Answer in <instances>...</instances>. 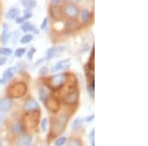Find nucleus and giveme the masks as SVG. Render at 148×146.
<instances>
[{
	"label": "nucleus",
	"mask_w": 148,
	"mask_h": 146,
	"mask_svg": "<svg viewBox=\"0 0 148 146\" xmlns=\"http://www.w3.org/2000/svg\"><path fill=\"white\" fill-rule=\"evenodd\" d=\"M65 80H66V75L64 73L56 74V75H54L53 77L49 79V85L53 89H58V88H60L64 84Z\"/></svg>",
	"instance_id": "1"
},
{
	"label": "nucleus",
	"mask_w": 148,
	"mask_h": 146,
	"mask_svg": "<svg viewBox=\"0 0 148 146\" xmlns=\"http://www.w3.org/2000/svg\"><path fill=\"white\" fill-rule=\"evenodd\" d=\"M65 49V47H52L51 49H49V51H47V59H51L53 57H56L58 53L62 52Z\"/></svg>",
	"instance_id": "2"
},
{
	"label": "nucleus",
	"mask_w": 148,
	"mask_h": 146,
	"mask_svg": "<svg viewBox=\"0 0 148 146\" xmlns=\"http://www.w3.org/2000/svg\"><path fill=\"white\" fill-rule=\"evenodd\" d=\"M12 106V100L10 98H2L0 99V112H7L11 109Z\"/></svg>",
	"instance_id": "3"
},
{
	"label": "nucleus",
	"mask_w": 148,
	"mask_h": 146,
	"mask_svg": "<svg viewBox=\"0 0 148 146\" xmlns=\"http://www.w3.org/2000/svg\"><path fill=\"white\" fill-rule=\"evenodd\" d=\"M65 13L67 14L69 17H76L79 13L77 6H75L73 3H70L68 5H66L65 7Z\"/></svg>",
	"instance_id": "4"
},
{
	"label": "nucleus",
	"mask_w": 148,
	"mask_h": 146,
	"mask_svg": "<svg viewBox=\"0 0 148 146\" xmlns=\"http://www.w3.org/2000/svg\"><path fill=\"white\" fill-rule=\"evenodd\" d=\"M77 99H78V93L71 92L64 97V103H65V104L72 105V104H75L76 101H77Z\"/></svg>",
	"instance_id": "5"
},
{
	"label": "nucleus",
	"mask_w": 148,
	"mask_h": 146,
	"mask_svg": "<svg viewBox=\"0 0 148 146\" xmlns=\"http://www.w3.org/2000/svg\"><path fill=\"white\" fill-rule=\"evenodd\" d=\"M68 62H69V59H65V60H61V61L57 62L56 65L51 68V71L52 72H57V71L63 70V69H65L68 66Z\"/></svg>",
	"instance_id": "6"
},
{
	"label": "nucleus",
	"mask_w": 148,
	"mask_h": 146,
	"mask_svg": "<svg viewBox=\"0 0 148 146\" xmlns=\"http://www.w3.org/2000/svg\"><path fill=\"white\" fill-rule=\"evenodd\" d=\"M38 108H39V105H38L37 101L34 99H30L29 101H27V103H26V105H25V110L27 112L35 111Z\"/></svg>",
	"instance_id": "7"
},
{
	"label": "nucleus",
	"mask_w": 148,
	"mask_h": 146,
	"mask_svg": "<svg viewBox=\"0 0 148 146\" xmlns=\"http://www.w3.org/2000/svg\"><path fill=\"white\" fill-rule=\"evenodd\" d=\"M16 70H17V68L15 67V66H12V67H9V68H7L5 71H4V73H3V75H2V79H3L4 81H7L8 79H10L12 78V76L15 74L16 72Z\"/></svg>",
	"instance_id": "8"
},
{
	"label": "nucleus",
	"mask_w": 148,
	"mask_h": 146,
	"mask_svg": "<svg viewBox=\"0 0 148 146\" xmlns=\"http://www.w3.org/2000/svg\"><path fill=\"white\" fill-rule=\"evenodd\" d=\"M9 37H10V34H9V28L7 26V24H4L3 25V32H2L1 35V42L3 45H6L8 42Z\"/></svg>",
	"instance_id": "9"
},
{
	"label": "nucleus",
	"mask_w": 148,
	"mask_h": 146,
	"mask_svg": "<svg viewBox=\"0 0 148 146\" xmlns=\"http://www.w3.org/2000/svg\"><path fill=\"white\" fill-rule=\"evenodd\" d=\"M32 142V137L30 135H24L18 140V146H30Z\"/></svg>",
	"instance_id": "10"
},
{
	"label": "nucleus",
	"mask_w": 148,
	"mask_h": 146,
	"mask_svg": "<svg viewBox=\"0 0 148 146\" xmlns=\"http://www.w3.org/2000/svg\"><path fill=\"white\" fill-rule=\"evenodd\" d=\"M19 13H20V11L17 8H12L7 12L6 18L9 19V20H13V19H16V17H18Z\"/></svg>",
	"instance_id": "11"
},
{
	"label": "nucleus",
	"mask_w": 148,
	"mask_h": 146,
	"mask_svg": "<svg viewBox=\"0 0 148 146\" xmlns=\"http://www.w3.org/2000/svg\"><path fill=\"white\" fill-rule=\"evenodd\" d=\"M21 30L24 31L25 33H28V32H30V31H34V32H35L36 29L34 28V26H33L31 23L25 22V23H23L22 26H21Z\"/></svg>",
	"instance_id": "12"
},
{
	"label": "nucleus",
	"mask_w": 148,
	"mask_h": 146,
	"mask_svg": "<svg viewBox=\"0 0 148 146\" xmlns=\"http://www.w3.org/2000/svg\"><path fill=\"white\" fill-rule=\"evenodd\" d=\"M22 4L27 9H33L34 7L37 6V2L34 1V0H23Z\"/></svg>",
	"instance_id": "13"
},
{
	"label": "nucleus",
	"mask_w": 148,
	"mask_h": 146,
	"mask_svg": "<svg viewBox=\"0 0 148 146\" xmlns=\"http://www.w3.org/2000/svg\"><path fill=\"white\" fill-rule=\"evenodd\" d=\"M39 94H40V101L46 102L47 97H49V93H47V91L45 89V88H42V89H40V91H39Z\"/></svg>",
	"instance_id": "14"
},
{
	"label": "nucleus",
	"mask_w": 148,
	"mask_h": 146,
	"mask_svg": "<svg viewBox=\"0 0 148 146\" xmlns=\"http://www.w3.org/2000/svg\"><path fill=\"white\" fill-rule=\"evenodd\" d=\"M81 19H82L83 23H86L89 21L90 19V12L87 10V9H85V10H83L81 12Z\"/></svg>",
	"instance_id": "15"
},
{
	"label": "nucleus",
	"mask_w": 148,
	"mask_h": 146,
	"mask_svg": "<svg viewBox=\"0 0 148 146\" xmlns=\"http://www.w3.org/2000/svg\"><path fill=\"white\" fill-rule=\"evenodd\" d=\"M23 125H22V123H17L14 125V127H13V130H14V132L16 133V134H20V133H22L23 132Z\"/></svg>",
	"instance_id": "16"
},
{
	"label": "nucleus",
	"mask_w": 148,
	"mask_h": 146,
	"mask_svg": "<svg viewBox=\"0 0 148 146\" xmlns=\"http://www.w3.org/2000/svg\"><path fill=\"white\" fill-rule=\"evenodd\" d=\"M31 40H33V36L30 34H27L20 40V42L21 44H28V42H30Z\"/></svg>",
	"instance_id": "17"
},
{
	"label": "nucleus",
	"mask_w": 148,
	"mask_h": 146,
	"mask_svg": "<svg viewBox=\"0 0 148 146\" xmlns=\"http://www.w3.org/2000/svg\"><path fill=\"white\" fill-rule=\"evenodd\" d=\"M68 146H81V142L80 140L72 138V139L68 141Z\"/></svg>",
	"instance_id": "18"
},
{
	"label": "nucleus",
	"mask_w": 148,
	"mask_h": 146,
	"mask_svg": "<svg viewBox=\"0 0 148 146\" xmlns=\"http://www.w3.org/2000/svg\"><path fill=\"white\" fill-rule=\"evenodd\" d=\"M0 53L3 54V56H10L12 53V51L8 47H2V49H0Z\"/></svg>",
	"instance_id": "19"
},
{
	"label": "nucleus",
	"mask_w": 148,
	"mask_h": 146,
	"mask_svg": "<svg viewBox=\"0 0 148 146\" xmlns=\"http://www.w3.org/2000/svg\"><path fill=\"white\" fill-rule=\"evenodd\" d=\"M66 142V138L65 137H59L58 139H56V146H63Z\"/></svg>",
	"instance_id": "20"
},
{
	"label": "nucleus",
	"mask_w": 148,
	"mask_h": 146,
	"mask_svg": "<svg viewBox=\"0 0 148 146\" xmlns=\"http://www.w3.org/2000/svg\"><path fill=\"white\" fill-rule=\"evenodd\" d=\"M26 49H24V47H20V49H18L17 51H15V56L16 57H21L23 56V54L25 53Z\"/></svg>",
	"instance_id": "21"
},
{
	"label": "nucleus",
	"mask_w": 148,
	"mask_h": 146,
	"mask_svg": "<svg viewBox=\"0 0 148 146\" xmlns=\"http://www.w3.org/2000/svg\"><path fill=\"white\" fill-rule=\"evenodd\" d=\"M35 52H36V49H34V47H32V49H31L30 51H28V53H27V57H28V59H30V60H32L33 56H34Z\"/></svg>",
	"instance_id": "22"
},
{
	"label": "nucleus",
	"mask_w": 148,
	"mask_h": 146,
	"mask_svg": "<svg viewBox=\"0 0 148 146\" xmlns=\"http://www.w3.org/2000/svg\"><path fill=\"white\" fill-rule=\"evenodd\" d=\"M47 119L45 118L42 121V124H40V126H42V131H44V132L47 130Z\"/></svg>",
	"instance_id": "23"
},
{
	"label": "nucleus",
	"mask_w": 148,
	"mask_h": 146,
	"mask_svg": "<svg viewBox=\"0 0 148 146\" xmlns=\"http://www.w3.org/2000/svg\"><path fill=\"white\" fill-rule=\"evenodd\" d=\"M90 139H91V144H92V146H95V140H94V137H95V129L93 128L92 129V131H91V133H90Z\"/></svg>",
	"instance_id": "24"
},
{
	"label": "nucleus",
	"mask_w": 148,
	"mask_h": 146,
	"mask_svg": "<svg viewBox=\"0 0 148 146\" xmlns=\"http://www.w3.org/2000/svg\"><path fill=\"white\" fill-rule=\"evenodd\" d=\"M88 91H89V94L94 97V81H92V85H90L88 87Z\"/></svg>",
	"instance_id": "25"
},
{
	"label": "nucleus",
	"mask_w": 148,
	"mask_h": 146,
	"mask_svg": "<svg viewBox=\"0 0 148 146\" xmlns=\"http://www.w3.org/2000/svg\"><path fill=\"white\" fill-rule=\"evenodd\" d=\"M81 123V119L79 118H77V119H74V121L72 123V128H75V127H77L78 125L80 124Z\"/></svg>",
	"instance_id": "26"
},
{
	"label": "nucleus",
	"mask_w": 148,
	"mask_h": 146,
	"mask_svg": "<svg viewBox=\"0 0 148 146\" xmlns=\"http://www.w3.org/2000/svg\"><path fill=\"white\" fill-rule=\"evenodd\" d=\"M32 13L31 12H28V11H26L25 12V15H24V17H22L23 18V20H26V19H30L31 17H32Z\"/></svg>",
	"instance_id": "27"
},
{
	"label": "nucleus",
	"mask_w": 148,
	"mask_h": 146,
	"mask_svg": "<svg viewBox=\"0 0 148 146\" xmlns=\"http://www.w3.org/2000/svg\"><path fill=\"white\" fill-rule=\"evenodd\" d=\"M47 18H45V20L42 21V25H40V29L45 30V29H46V27H47Z\"/></svg>",
	"instance_id": "28"
},
{
	"label": "nucleus",
	"mask_w": 148,
	"mask_h": 146,
	"mask_svg": "<svg viewBox=\"0 0 148 146\" xmlns=\"http://www.w3.org/2000/svg\"><path fill=\"white\" fill-rule=\"evenodd\" d=\"M47 66H45V67L40 68V74H45V73H47Z\"/></svg>",
	"instance_id": "29"
},
{
	"label": "nucleus",
	"mask_w": 148,
	"mask_h": 146,
	"mask_svg": "<svg viewBox=\"0 0 148 146\" xmlns=\"http://www.w3.org/2000/svg\"><path fill=\"white\" fill-rule=\"evenodd\" d=\"M5 62H6V58H5V57H0V66L3 65Z\"/></svg>",
	"instance_id": "30"
},
{
	"label": "nucleus",
	"mask_w": 148,
	"mask_h": 146,
	"mask_svg": "<svg viewBox=\"0 0 148 146\" xmlns=\"http://www.w3.org/2000/svg\"><path fill=\"white\" fill-rule=\"evenodd\" d=\"M93 119H94V114H92V116L88 117V118L86 119V121H87V123H90V121H93Z\"/></svg>",
	"instance_id": "31"
},
{
	"label": "nucleus",
	"mask_w": 148,
	"mask_h": 146,
	"mask_svg": "<svg viewBox=\"0 0 148 146\" xmlns=\"http://www.w3.org/2000/svg\"><path fill=\"white\" fill-rule=\"evenodd\" d=\"M2 121H3V116H2L1 112H0V124L2 123Z\"/></svg>",
	"instance_id": "32"
},
{
	"label": "nucleus",
	"mask_w": 148,
	"mask_h": 146,
	"mask_svg": "<svg viewBox=\"0 0 148 146\" xmlns=\"http://www.w3.org/2000/svg\"><path fill=\"white\" fill-rule=\"evenodd\" d=\"M52 2H53L54 4H57V3H60V0H53Z\"/></svg>",
	"instance_id": "33"
},
{
	"label": "nucleus",
	"mask_w": 148,
	"mask_h": 146,
	"mask_svg": "<svg viewBox=\"0 0 148 146\" xmlns=\"http://www.w3.org/2000/svg\"><path fill=\"white\" fill-rule=\"evenodd\" d=\"M6 81H4L3 79H0V84H3V83H5Z\"/></svg>",
	"instance_id": "34"
}]
</instances>
